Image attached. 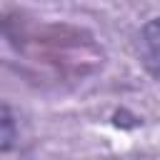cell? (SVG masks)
<instances>
[{"label": "cell", "mask_w": 160, "mask_h": 160, "mask_svg": "<svg viewBox=\"0 0 160 160\" xmlns=\"http://www.w3.org/2000/svg\"><path fill=\"white\" fill-rule=\"evenodd\" d=\"M138 60L155 80H160V18H152L140 28V32H138Z\"/></svg>", "instance_id": "obj_1"}, {"label": "cell", "mask_w": 160, "mask_h": 160, "mask_svg": "<svg viewBox=\"0 0 160 160\" xmlns=\"http://www.w3.org/2000/svg\"><path fill=\"white\" fill-rule=\"evenodd\" d=\"M18 145V122L12 110L0 102V152H8Z\"/></svg>", "instance_id": "obj_2"}]
</instances>
